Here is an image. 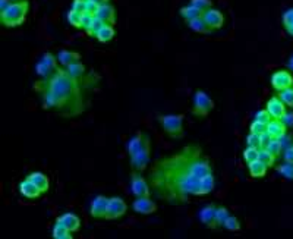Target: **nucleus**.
I'll use <instances>...</instances> for the list:
<instances>
[{"instance_id":"nucleus-9","label":"nucleus","mask_w":293,"mask_h":239,"mask_svg":"<svg viewBox=\"0 0 293 239\" xmlns=\"http://www.w3.org/2000/svg\"><path fill=\"white\" fill-rule=\"evenodd\" d=\"M271 87L276 91L286 90L289 87H293V76L289 70H276L271 75Z\"/></svg>"},{"instance_id":"nucleus-50","label":"nucleus","mask_w":293,"mask_h":239,"mask_svg":"<svg viewBox=\"0 0 293 239\" xmlns=\"http://www.w3.org/2000/svg\"><path fill=\"white\" fill-rule=\"evenodd\" d=\"M11 5H12V2H11V0H0V12L6 11Z\"/></svg>"},{"instance_id":"nucleus-28","label":"nucleus","mask_w":293,"mask_h":239,"mask_svg":"<svg viewBox=\"0 0 293 239\" xmlns=\"http://www.w3.org/2000/svg\"><path fill=\"white\" fill-rule=\"evenodd\" d=\"M104 25H106V24H104V22L102 21V19H100V18L94 17V19H92V22H91V25H89V27H88V28L85 30V33L88 35H89V37H97V34H99V31H100V30L103 28Z\"/></svg>"},{"instance_id":"nucleus-16","label":"nucleus","mask_w":293,"mask_h":239,"mask_svg":"<svg viewBox=\"0 0 293 239\" xmlns=\"http://www.w3.org/2000/svg\"><path fill=\"white\" fill-rule=\"evenodd\" d=\"M56 222H60L63 226H66L70 232H76V230H79V227H81V220H79V217H78L76 214H73V213H65V214H62L60 217H57Z\"/></svg>"},{"instance_id":"nucleus-18","label":"nucleus","mask_w":293,"mask_h":239,"mask_svg":"<svg viewBox=\"0 0 293 239\" xmlns=\"http://www.w3.org/2000/svg\"><path fill=\"white\" fill-rule=\"evenodd\" d=\"M56 57H57V62H59L60 65H63V66H69V65L75 63V62H79L81 54H79V53H76V51L60 50L57 54H56Z\"/></svg>"},{"instance_id":"nucleus-44","label":"nucleus","mask_w":293,"mask_h":239,"mask_svg":"<svg viewBox=\"0 0 293 239\" xmlns=\"http://www.w3.org/2000/svg\"><path fill=\"white\" fill-rule=\"evenodd\" d=\"M273 139V137L265 131V132H262L261 135H259V148H265L268 144H270V141Z\"/></svg>"},{"instance_id":"nucleus-7","label":"nucleus","mask_w":293,"mask_h":239,"mask_svg":"<svg viewBox=\"0 0 293 239\" xmlns=\"http://www.w3.org/2000/svg\"><path fill=\"white\" fill-rule=\"evenodd\" d=\"M126 210H128V205L122 198H119V197L109 198V207H107V213H106L104 219L116 220L126 213Z\"/></svg>"},{"instance_id":"nucleus-6","label":"nucleus","mask_w":293,"mask_h":239,"mask_svg":"<svg viewBox=\"0 0 293 239\" xmlns=\"http://www.w3.org/2000/svg\"><path fill=\"white\" fill-rule=\"evenodd\" d=\"M214 102L207 96V93L204 91H197L193 96V107H192V113L198 118H206L208 113L213 110Z\"/></svg>"},{"instance_id":"nucleus-37","label":"nucleus","mask_w":293,"mask_h":239,"mask_svg":"<svg viewBox=\"0 0 293 239\" xmlns=\"http://www.w3.org/2000/svg\"><path fill=\"white\" fill-rule=\"evenodd\" d=\"M223 226L227 229V230H230V232H238V230H241V223H239V220H238L235 216H229V217L226 219V222H224Z\"/></svg>"},{"instance_id":"nucleus-22","label":"nucleus","mask_w":293,"mask_h":239,"mask_svg":"<svg viewBox=\"0 0 293 239\" xmlns=\"http://www.w3.org/2000/svg\"><path fill=\"white\" fill-rule=\"evenodd\" d=\"M267 166L262 163V162H259V160H255V162H252V163H249L248 165V171H249V175L252 176V178H255V179H258V178H264L265 176V173H267Z\"/></svg>"},{"instance_id":"nucleus-8","label":"nucleus","mask_w":293,"mask_h":239,"mask_svg":"<svg viewBox=\"0 0 293 239\" xmlns=\"http://www.w3.org/2000/svg\"><path fill=\"white\" fill-rule=\"evenodd\" d=\"M131 191L135 197H150L151 195L150 184L139 175L138 172L132 173L131 176Z\"/></svg>"},{"instance_id":"nucleus-35","label":"nucleus","mask_w":293,"mask_h":239,"mask_svg":"<svg viewBox=\"0 0 293 239\" xmlns=\"http://www.w3.org/2000/svg\"><path fill=\"white\" fill-rule=\"evenodd\" d=\"M41 60H43L49 68L53 69L54 72H57V70L60 69L57 66V57H56L54 54H52V53H44L43 57H41Z\"/></svg>"},{"instance_id":"nucleus-42","label":"nucleus","mask_w":293,"mask_h":239,"mask_svg":"<svg viewBox=\"0 0 293 239\" xmlns=\"http://www.w3.org/2000/svg\"><path fill=\"white\" fill-rule=\"evenodd\" d=\"M99 5H95L94 2H91V0H86L85 2V12L86 14H89V15H92V17H97V12H99Z\"/></svg>"},{"instance_id":"nucleus-46","label":"nucleus","mask_w":293,"mask_h":239,"mask_svg":"<svg viewBox=\"0 0 293 239\" xmlns=\"http://www.w3.org/2000/svg\"><path fill=\"white\" fill-rule=\"evenodd\" d=\"M281 21H283V27H287V25L293 24V9H287V11L283 14Z\"/></svg>"},{"instance_id":"nucleus-52","label":"nucleus","mask_w":293,"mask_h":239,"mask_svg":"<svg viewBox=\"0 0 293 239\" xmlns=\"http://www.w3.org/2000/svg\"><path fill=\"white\" fill-rule=\"evenodd\" d=\"M91 2H94V3L99 5V6H103V5H107V3H109V0H91Z\"/></svg>"},{"instance_id":"nucleus-39","label":"nucleus","mask_w":293,"mask_h":239,"mask_svg":"<svg viewBox=\"0 0 293 239\" xmlns=\"http://www.w3.org/2000/svg\"><path fill=\"white\" fill-rule=\"evenodd\" d=\"M190 5L195 6L197 9H200L204 14L206 11H208L211 8L213 3H211V0H190Z\"/></svg>"},{"instance_id":"nucleus-30","label":"nucleus","mask_w":293,"mask_h":239,"mask_svg":"<svg viewBox=\"0 0 293 239\" xmlns=\"http://www.w3.org/2000/svg\"><path fill=\"white\" fill-rule=\"evenodd\" d=\"M278 97L281 99V102L286 104V107L293 109V87H289L286 90L278 91Z\"/></svg>"},{"instance_id":"nucleus-27","label":"nucleus","mask_w":293,"mask_h":239,"mask_svg":"<svg viewBox=\"0 0 293 239\" xmlns=\"http://www.w3.org/2000/svg\"><path fill=\"white\" fill-rule=\"evenodd\" d=\"M66 70H68V73H69L70 76L79 79L85 73V66L81 62H75V63H72L69 66H66Z\"/></svg>"},{"instance_id":"nucleus-3","label":"nucleus","mask_w":293,"mask_h":239,"mask_svg":"<svg viewBox=\"0 0 293 239\" xmlns=\"http://www.w3.org/2000/svg\"><path fill=\"white\" fill-rule=\"evenodd\" d=\"M126 150L131 157L132 169L135 172L145 171L150 163V154H151V139L148 137V134L138 132L137 135H134L129 139Z\"/></svg>"},{"instance_id":"nucleus-11","label":"nucleus","mask_w":293,"mask_h":239,"mask_svg":"<svg viewBox=\"0 0 293 239\" xmlns=\"http://www.w3.org/2000/svg\"><path fill=\"white\" fill-rule=\"evenodd\" d=\"M107 207H109V198H106L103 195H99L91 201L89 214L95 219H104L106 213H107Z\"/></svg>"},{"instance_id":"nucleus-29","label":"nucleus","mask_w":293,"mask_h":239,"mask_svg":"<svg viewBox=\"0 0 293 239\" xmlns=\"http://www.w3.org/2000/svg\"><path fill=\"white\" fill-rule=\"evenodd\" d=\"M214 189V176L210 173L201 179V195H207Z\"/></svg>"},{"instance_id":"nucleus-14","label":"nucleus","mask_w":293,"mask_h":239,"mask_svg":"<svg viewBox=\"0 0 293 239\" xmlns=\"http://www.w3.org/2000/svg\"><path fill=\"white\" fill-rule=\"evenodd\" d=\"M19 192H21L25 198H30V200H35V198H38V197L43 194L40 189L37 188V185H35L34 182H31L28 178L19 184Z\"/></svg>"},{"instance_id":"nucleus-48","label":"nucleus","mask_w":293,"mask_h":239,"mask_svg":"<svg viewBox=\"0 0 293 239\" xmlns=\"http://www.w3.org/2000/svg\"><path fill=\"white\" fill-rule=\"evenodd\" d=\"M92 19H94V17H92V15H89V14H86V12H84V14H82V28H84V30H86V28L91 25Z\"/></svg>"},{"instance_id":"nucleus-31","label":"nucleus","mask_w":293,"mask_h":239,"mask_svg":"<svg viewBox=\"0 0 293 239\" xmlns=\"http://www.w3.org/2000/svg\"><path fill=\"white\" fill-rule=\"evenodd\" d=\"M35 72H37V75H40V76H43L44 79H47V78H50L53 73H56L53 69H50L43 60H40L37 65H35Z\"/></svg>"},{"instance_id":"nucleus-54","label":"nucleus","mask_w":293,"mask_h":239,"mask_svg":"<svg viewBox=\"0 0 293 239\" xmlns=\"http://www.w3.org/2000/svg\"><path fill=\"white\" fill-rule=\"evenodd\" d=\"M12 3H18V2H24V0H11Z\"/></svg>"},{"instance_id":"nucleus-40","label":"nucleus","mask_w":293,"mask_h":239,"mask_svg":"<svg viewBox=\"0 0 293 239\" xmlns=\"http://www.w3.org/2000/svg\"><path fill=\"white\" fill-rule=\"evenodd\" d=\"M249 131H251L252 134L261 135L262 132H265V131H267V125H265V123H261V122H257V120H254V122L251 123V126H249Z\"/></svg>"},{"instance_id":"nucleus-43","label":"nucleus","mask_w":293,"mask_h":239,"mask_svg":"<svg viewBox=\"0 0 293 239\" xmlns=\"http://www.w3.org/2000/svg\"><path fill=\"white\" fill-rule=\"evenodd\" d=\"M245 141H246L248 147H257V148H259V135H257V134L249 132V135L246 137Z\"/></svg>"},{"instance_id":"nucleus-53","label":"nucleus","mask_w":293,"mask_h":239,"mask_svg":"<svg viewBox=\"0 0 293 239\" xmlns=\"http://www.w3.org/2000/svg\"><path fill=\"white\" fill-rule=\"evenodd\" d=\"M287 68L290 69V70H293V54L290 56V59H289V62H287Z\"/></svg>"},{"instance_id":"nucleus-20","label":"nucleus","mask_w":293,"mask_h":239,"mask_svg":"<svg viewBox=\"0 0 293 239\" xmlns=\"http://www.w3.org/2000/svg\"><path fill=\"white\" fill-rule=\"evenodd\" d=\"M28 179H30L31 182H34L35 185H37V188L40 189L41 192H47L49 188H50V181H49V178H47L44 173H41V172H33V173L28 176Z\"/></svg>"},{"instance_id":"nucleus-5","label":"nucleus","mask_w":293,"mask_h":239,"mask_svg":"<svg viewBox=\"0 0 293 239\" xmlns=\"http://www.w3.org/2000/svg\"><path fill=\"white\" fill-rule=\"evenodd\" d=\"M160 125L163 131L172 138H180L183 135V116L182 115H164L160 116Z\"/></svg>"},{"instance_id":"nucleus-23","label":"nucleus","mask_w":293,"mask_h":239,"mask_svg":"<svg viewBox=\"0 0 293 239\" xmlns=\"http://www.w3.org/2000/svg\"><path fill=\"white\" fill-rule=\"evenodd\" d=\"M180 15H182V18H183L186 22H189V21L195 19V18L203 17V12H201L200 9H197L195 6L189 5V6H183V8L180 9Z\"/></svg>"},{"instance_id":"nucleus-38","label":"nucleus","mask_w":293,"mask_h":239,"mask_svg":"<svg viewBox=\"0 0 293 239\" xmlns=\"http://www.w3.org/2000/svg\"><path fill=\"white\" fill-rule=\"evenodd\" d=\"M229 210L226 207H219L216 210V226H223L226 219L229 217Z\"/></svg>"},{"instance_id":"nucleus-41","label":"nucleus","mask_w":293,"mask_h":239,"mask_svg":"<svg viewBox=\"0 0 293 239\" xmlns=\"http://www.w3.org/2000/svg\"><path fill=\"white\" fill-rule=\"evenodd\" d=\"M271 119H273V118L270 116V113H268L267 110H259V112L255 113V120H257V122H261V123H265V125H267Z\"/></svg>"},{"instance_id":"nucleus-10","label":"nucleus","mask_w":293,"mask_h":239,"mask_svg":"<svg viewBox=\"0 0 293 239\" xmlns=\"http://www.w3.org/2000/svg\"><path fill=\"white\" fill-rule=\"evenodd\" d=\"M265 110L270 113V116L273 118V119H281L283 116H284V113L287 112L286 110V104L281 102V99L278 97V96H274V97H271L267 104H265Z\"/></svg>"},{"instance_id":"nucleus-32","label":"nucleus","mask_w":293,"mask_h":239,"mask_svg":"<svg viewBox=\"0 0 293 239\" xmlns=\"http://www.w3.org/2000/svg\"><path fill=\"white\" fill-rule=\"evenodd\" d=\"M258 155L259 148H257V147H246L245 151H243V160L246 162V165H249V163L258 160Z\"/></svg>"},{"instance_id":"nucleus-33","label":"nucleus","mask_w":293,"mask_h":239,"mask_svg":"<svg viewBox=\"0 0 293 239\" xmlns=\"http://www.w3.org/2000/svg\"><path fill=\"white\" fill-rule=\"evenodd\" d=\"M68 22L75 28H82V14L70 9L68 12Z\"/></svg>"},{"instance_id":"nucleus-12","label":"nucleus","mask_w":293,"mask_h":239,"mask_svg":"<svg viewBox=\"0 0 293 239\" xmlns=\"http://www.w3.org/2000/svg\"><path fill=\"white\" fill-rule=\"evenodd\" d=\"M132 208L138 214H151L157 211V204L150 197H137V200L132 204Z\"/></svg>"},{"instance_id":"nucleus-49","label":"nucleus","mask_w":293,"mask_h":239,"mask_svg":"<svg viewBox=\"0 0 293 239\" xmlns=\"http://www.w3.org/2000/svg\"><path fill=\"white\" fill-rule=\"evenodd\" d=\"M283 158H284V162H290V163H293V145L287 147V148H284Z\"/></svg>"},{"instance_id":"nucleus-19","label":"nucleus","mask_w":293,"mask_h":239,"mask_svg":"<svg viewBox=\"0 0 293 239\" xmlns=\"http://www.w3.org/2000/svg\"><path fill=\"white\" fill-rule=\"evenodd\" d=\"M189 24V28L193 31V33H198V34H211L214 30L208 25L207 22H206V19L203 17L200 18H195V19H192L188 22Z\"/></svg>"},{"instance_id":"nucleus-51","label":"nucleus","mask_w":293,"mask_h":239,"mask_svg":"<svg viewBox=\"0 0 293 239\" xmlns=\"http://www.w3.org/2000/svg\"><path fill=\"white\" fill-rule=\"evenodd\" d=\"M284 30H286V33L289 35H292L293 37V24H290V25H287V27H284Z\"/></svg>"},{"instance_id":"nucleus-45","label":"nucleus","mask_w":293,"mask_h":239,"mask_svg":"<svg viewBox=\"0 0 293 239\" xmlns=\"http://www.w3.org/2000/svg\"><path fill=\"white\" fill-rule=\"evenodd\" d=\"M85 2L86 0H73L72 3V9L79 12V14H84L85 12Z\"/></svg>"},{"instance_id":"nucleus-47","label":"nucleus","mask_w":293,"mask_h":239,"mask_svg":"<svg viewBox=\"0 0 293 239\" xmlns=\"http://www.w3.org/2000/svg\"><path fill=\"white\" fill-rule=\"evenodd\" d=\"M280 120L284 123L286 128H293V112H286L284 116H283Z\"/></svg>"},{"instance_id":"nucleus-25","label":"nucleus","mask_w":293,"mask_h":239,"mask_svg":"<svg viewBox=\"0 0 293 239\" xmlns=\"http://www.w3.org/2000/svg\"><path fill=\"white\" fill-rule=\"evenodd\" d=\"M115 37V28H113V25H104L103 28L99 31V34H97V40L100 41V43H109L112 38Z\"/></svg>"},{"instance_id":"nucleus-36","label":"nucleus","mask_w":293,"mask_h":239,"mask_svg":"<svg viewBox=\"0 0 293 239\" xmlns=\"http://www.w3.org/2000/svg\"><path fill=\"white\" fill-rule=\"evenodd\" d=\"M268 151L271 154H274V155H281V151H283V145H281V142H280V139H277V138H273L271 141H270V144L265 147Z\"/></svg>"},{"instance_id":"nucleus-1","label":"nucleus","mask_w":293,"mask_h":239,"mask_svg":"<svg viewBox=\"0 0 293 239\" xmlns=\"http://www.w3.org/2000/svg\"><path fill=\"white\" fill-rule=\"evenodd\" d=\"M210 173L213 168L204 150L190 144L157 158L148 172V184L163 201L183 204L192 195H201V179Z\"/></svg>"},{"instance_id":"nucleus-4","label":"nucleus","mask_w":293,"mask_h":239,"mask_svg":"<svg viewBox=\"0 0 293 239\" xmlns=\"http://www.w3.org/2000/svg\"><path fill=\"white\" fill-rule=\"evenodd\" d=\"M28 9H30V3L27 0L12 3L6 11L0 12L2 22L6 27H18V25L24 24L27 14H28Z\"/></svg>"},{"instance_id":"nucleus-13","label":"nucleus","mask_w":293,"mask_h":239,"mask_svg":"<svg viewBox=\"0 0 293 239\" xmlns=\"http://www.w3.org/2000/svg\"><path fill=\"white\" fill-rule=\"evenodd\" d=\"M203 18L206 19V22H207L208 25L213 28V30H219V28H222L224 24V17L223 14L219 11V9H213V8H210L208 11H206L204 14H203Z\"/></svg>"},{"instance_id":"nucleus-17","label":"nucleus","mask_w":293,"mask_h":239,"mask_svg":"<svg viewBox=\"0 0 293 239\" xmlns=\"http://www.w3.org/2000/svg\"><path fill=\"white\" fill-rule=\"evenodd\" d=\"M97 17L100 18L104 24H107V25H113L116 22V12H115V8L110 3L103 5V6L99 8Z\"/></svg>"},{"instance_id":"nucleus-21","label":"nucleus","mask_w":293,"mask_h":239,"mask_svg":"<svg viewBox=\"0 0 293 239\" xmlns=\"http://www.w3.org/2000/svg\"><path fill=\"white\" fill-rule=\"evenodd\" d=\"M267 132L273 138H281L286 135V126L280 119H271L267 123Z\"/></svg>"},{"instance_id":"nucleus-26","label":"nucleus","mask_w":293,"mask_h":239,"mask_svg":"<svg viewBox=\"0 0 293 239\" xmlns=\"http://www.w3.org/2000/svg\"><path fill=\"white\" fill-rule=\"evenodd\" d=\"M259 162H262L267 168H273L276 165V155L271 154L267 148H259Z\"/></svg>"},{"instance_id":"nucleus-24","label":"nucleus","mask_w":293,"mask_h":239,"mask_svg":"<svg viewBox=\"0 0 293 239\" xmlns=\"http://www.w3.org/2000/svg\"><path fill=\"white\" fill-rule=\"evenodd\" d=\"M69 229L66 226H63L60 222H56L54 227H53V238L54 239H72Z\"/></svg>"},{"instance_id":"nucleus-34","label":"nucleus","mask_w":293,"mask_h":239,"mask_svg":"<svg viewBox=\"0 0 293 239\" xmlns=\"http://www.w3.org/2000/svg\"><path fill=\"white\" fill-rule=\"evenodd\" d=\"M277 172H278L281 176H284L286 179H293V163H290V162H284L283 165H280V166L277 168Z\"/></svg>"},{"instance_id":"nucleus-15","label":"nucleus","mask_w":293,"mask_h":239,"mask_svg":"<svg viewBox=\"0 0 293 239\" xmlns=\"http://www.w3.org/2000/svg\"><path fill=\"white\" fill-rule=\"evenodd\" d=\"M216 210L217 207L213 204L206 205L201 211H200V220L204 223L206 226L211 227V229H216Z\"/></svg>"},{"instance_id":"nucleus-2","label":"nucleus","mask_w":293,"mask_h":239,"mask_svg":"<svg viewBox=\"0 0 293 239\" xmlns=\"http://www.w3.org/2000/svg\"><path fill=\"white\" fill-rule=\"evenodd\" d=\"M34 90L43 97V107L66 118H73L85 110V102L79 79L70 76L66 69H59L50 78L38 81Z\"/></svg>"}]
</instances>
